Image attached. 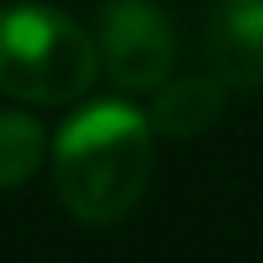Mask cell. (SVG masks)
Here are the masks:
<instances>
[{"instance_id":"1","label":"cell","mask_w":263,"mask_h":263,"mask_svg":"<svg viewBox=\"0 0 263 263\" xmlns=\"http://www.w3.org/2000/svg\"><path fill=\"white\" fill-rule=\"evenodd\" d=\"M154 171L149 119L123 101H92L53 141V184L84 224H114L141 202Z\"/></svg>"},{"instance_id":"6","label":"cell","mask_w":263,"mask_h":263,"mask_svg":"<svg viewBox=\"0 0 263 263\" xmlns=\"http://www.w3.org/2000/svg\"><path fill=\"white\" fill-rule=\"evenodd\" d=\"M44 162V127L35 114L0 110V189H18Z\"/></svg>"},{"instance_id":"5","label":"cell","mask_w":263,"mask_h":263,"mask_svg":"<svg viewBox=\"0 0 263 263\" xmlns=\"http://www.w3.org/2000/svg\"><path fill=\"white\" fill-rule=\"evenodd\" d=\"M224 114V88L206 75L189 79H167L162 88H154L149 105V132L162 136H197Z\"/></svg>"},{"instance_id":"4","label":"cell","mask_w":263,"mask_h":263,"mask_svg":"<svg viewBox=\"0 0 263 263\" xmlns=\"http://www.w3.org/2000/svg\"><path fill=\"white\" fill-rule=\"evenodd\" d=\"M206 57L219 88H263V0H228L206 31Z\"/></svg>"},{"instance_id":"3","label":"cell","mask_w":263,"mask_h":263,"mask_svg":"<svg viewBox=\"0 0 263 263\" xmlns=\"http://www.w3.org/2000/svg\"><path fill=\"white\" fill-rule=\"evenodd\" d=\"M92 40L97 62L123 92H154L171 79L176 31L154 0H105Z\"/></svg>"},{"instance_id":"2","label":"cell","mask_w":263,"mask_h":263,"mask_svg":"<svg viewBox=\"0 0 263 263\" xmlns=\"http://www.w3.org/2000/svg\"><path fill=\"white\" fill-rule=\"evenodd\" d=\"M97 40L53 5H0V92L66 105L97 79Z\"/></svg>"}]
</instances>
